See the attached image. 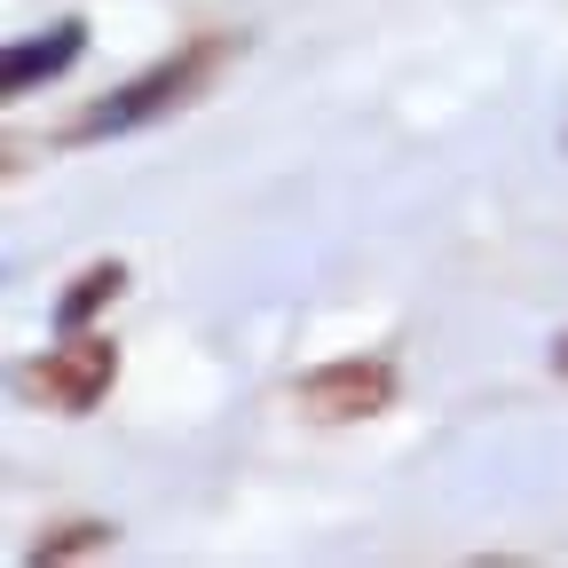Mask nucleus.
<instances>
[{
    "instance_id": "obj_1",
    "label": "nucleus",
    "mask_w": 568,
    "mask_h": 568,
    "mask_svg": "<svg viewBox=\"0 0 568 568\" xmlns=\"http://www.w3.org/2000/svg\"><path fill=\"white\" fill-rule=\"evenodd\" d=\"M230 63V40H190V48H174L166 63H151V71H134L126 88H111L95 111H80L71 119V142H103V134H134V126H151V119H166V111H182L213 71Z\"/></svg>"
},
{
    "instance_id": "obj_2",
    "label": "nucleus",
    "mask_w": 568,
    "mask_h": 568,
    "mask_svg": "<svg viewBox=\"0 0 568 568\" xmlns=\"http://www.w3.org/2000/svg\"><path fill=\"white\" fill-rule=\"evenodd\" d=\"M111 387H119V339L95 332V324L63 332L40 364L24 372V395H32L40 410H55V418H88Z\"/></svg>"
},
{
    "instance_id": "obj_3",
    "label": "nucleus",
    "mask_w": 568,
    "mask_h": 568,
    "mask_svg": "<svg viewBox=\"0 0 568 568\" xmlns=\"http://www.w3.org/2000/svg\"><path fill=\"white\" fill-rule=\"evenodd\" d=\"M284 403H293L301 418H316V426H355V418H379V410L395 403V364H387V355H339V364L301 372Z\"/></svg>"
},
{
    "instance_id": "obj_4",
    "label": "nucleus",
    "mask_w": 568,
    "mask_h": 568,
    "mask_svg": "<svg viewBox=\"0 0 568 568\" xmlns=\"http://www.w3.org/2000/svg\"><path fill=\"white\" fill-rule=\"evenodd\" d=\"M80 48H88V24H80V17L48 24L40 40H17V48H9V63H0V95H32V88L63 80V71L80 63Z\"/></svg>"
},
{
    "instance_id": "obj_5",
    "label": "nucleus",
    "mask_w": 568,
    "mask_h": 568,
    "mask_svg": "<svg viewBox=\"0 0 568 568\" xmlns=\"http://www.w3.org/2000/svg\"><path fill=\"white\" fill-rule=\"evenodd\" d=\"M119 293H126V268H119V261L80 268V284H71V293L55 301V332H80V324H95V316H103Z\"/></svg>"
},
{
    "instance_id": "obj_6",
    "label": "nucleus",
    "mask_w": 568,
    "mask_h": 568,
    "mask_svg": "<svg viewBox=\"0 0 568 568\" xmlns=\"http://www.w3.org/2000/svg\"><path fill=\"white\" fill-rule=\"evenodd\" d=\"M95 545H111V529H103V521H71L63 537L32 545V560H71V552H95Z\"/></svg>"
},
{
    "instance_id": "obj_7",
    "label": "nucleus",
    "mask_w": 568,
    "mask_h": 568,
    "mask_svg": "<svg viewBox=\"0 0 568 568\" xmlns=\"http://www.w3.org/2000/svg\"><path fill=\"white\" fill-rule=\"evenodd\" d=\"M552 379H560V387H568V332H560V339H552Z\"/></svg>"
}]
</instances>
